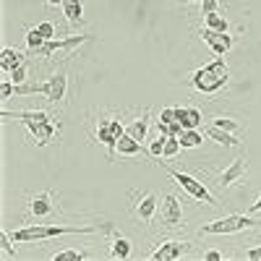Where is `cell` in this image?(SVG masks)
<instances>
[{"instance_id": "obj_24", "label": "cell", "mask_w": 261, "mask_h": 261, "mask_svg": "<svg viewBox=\"0 0 261 261\" xmlns=\"http://www.w3.org/2000/svg\"><path fill=\"white\" fill-rule=\"evenodd\" d=\"M115 258H128L130 253V243H128V238H115L113 241V251H110Z\"/></svg>"}, {"instance_id": "obj_27", "label": "cell", "mask_w": 261, "mask_h": 261, "mask_svg": "<svg viewBox=\"0 0 261 261\" xmlns=\"http://www.w3.org/2000/svg\"><path fill=\"white\" fill-rule=\"evenodd\" d=\"M149 154L157 157V160H162V154H165V136H162V134L149 144Z\"/></svg>"}, {"instance_id": "obj_39", "label": "cell", "mask_w": 261, "mask_h": 261, "mask_svg": "<svg viewBox=\"0 0 261 261\" xmlns=\"http://www.w3.org/2000/svg\"><path fill=\"white\" fill-rule=\"evenodd\" d=\"M183 3H201V0H183Z\"/></svg>"}, {"instance_id": "obj_14", "label": "cell", "mask_w": 261, "mask_h": 261, "mask_svg": "<svg viewBox=\"0 0 261 261\" xmlns=\"http://www.w3.org/2000/svg\"><path fill=\"white\" fill-rule=\"evenodd\" d=\"M206 136H209L212 141H217V144H222V146H241V144H243L241 139H238V134H230V130L214 125V123L206 125Z\"/></svg>"}, {"instance_id": "obj_17", "label": "cell", "mask_w": 261, "mask_h": 261, "mask_svg": "<svg viewBox=\"0 0 261 261\" xmlns=\"http://www.w3.org/2000/svg\"><path fill=\"white\" fill-rule=\"evenodd\" d=\"M115 151H118V154H125V157H134V154H139V151H141V141H136L134 136H128L125 130H123V136L115 144Z\"/></svg>"}, {"instance_id": "obj_21", "label": "cell", "mask_w": 261, "mask_h": 261, "mask_svg": "<svg viewBox=\"0 0 261 261\" xmlns=\"http://www.w3.org/2000/svg\"><path fill=\"white\" fill-rule=\"evenodd\" d=\"M178 139H180V146L183 149H196V146H201V141H204V136L196 128H186Z\"/></svg>"}, {"instance_id": "obj_18", "label": "cell", "mask_w": 261, "mask_h": 261, "mask_svg": "<svg viewBox=\"0 0 261 261\" xmlns=\"http://www.w3.org/2000/svg\"><path fill=\"white\" fill-rule=\"evenodd\" d=\"M63 13L68 24H81L84 21V3L81 0H63Z\"/></svg>"}, {"instance_id": "obj_3", "label": "cell", "mask_w": 261, "mask_h": 261, "mask_svg": "<svg viewBox=\"0 0 261 261\" xmlns=\"http://www.w3.org/2000/svg\"><path fill=\"white\" fill-rule=\"evenodd\" d=\"M71 232H102L99 227H89V225H32V227H18L16 232H11L13 243H32V241H47V238H58V235H71Z\"/></svg>"}, {"instance_id": "obj_25", "label": "cell", "mask_w": 261, "mask_h": 261, "mask_svg": "<svg viewBox=\"0 0 261 261\" xmlns=\"http://www.w3.org/2000/svg\"><path fill=\"white\" fill-rule=\"evenodd\" d=\"M180 149H183V146H180V139H178V136H165V154H162V160L175 157Z\"/></svg>"}, {"instance_id": "obj_34", "label": "cell", "mask_w": 261, "mask_h": 261, "mask_svg": "<svg viewBox=\"0 0 261 261\" xmlns=\"http://www.w3.org/2000/svg\"><path fill=\"white\" fill-rule=\"evenodd\" d=\"M160 123H178L175 120V107H165L160 113Z\"/></svg>"}, {"instance_id": "obj_11", "label": "cell", "mask_w": 261, "mask_h": 261, "mask_svg": "<svg viewBox=\"0 0 261 261\" xmlns=\"http://www.w3.org/2000/svg\"><path fill=\"white\" fill-rule=\"evenodd\" d=\"M246 172H248L246 160H232V162H230V167H227V170H222V175H220V186L230 188V186H235V183H241V180L246 178Z\"/></svg>"}, {"instance_id": "obj_29", "label": "cell", "mask_w": 261, "mask_h": 261, "mask_svg": "<svg viewBox=\"0 0 261 261\" xmlns=\"http://www.w3.org/2000/svg\"><path fill=\"white\" fill-rule=\"evenodd\" d=\"M84 258V251H60L53 256V261H81Z\"/></svg>"}, {"instance_id": "obj_12", "label": "cell", "mask_w": 261, "mask_h": 261, "mask_svg": "<svg viewBox=\"0 0 261 261\" xmlns=\"http://www.w3.org/2000/svg\"><path fill=\"white\" fill-rule=\"evenodd\" d=\"M65 86H68V79H65L63 71L55 73V76H50V79L45 81V97H47L50 102H60V99L65 97Z\"/></svg>"}, {"instance_id": "obj_2", "label": "cell", "mask_w": 261, "mask_h": 261, "mask_svg": "<svg viewBox=\"0 0 261 261\" xmlns=\"http://www.w3.org/2000/svg\"><path fill=\"white\" fill-rule=\"evenodd\" d=\"M0 118H18L21 123L29 128L32 141L39 144V146L50 144V141L55 139V134H58V128H55L53 118H50L47 113H42V110H18V113L3 110V113H0Z\"/></svg>"}, {"instance_id": "obj_7", "label": "cell", "mask_w": 261, "mask_h": 261, "mask_svg": "<svg viewBox=\"0 0 261 261\" xmlns=\"http://www.w3.org/2000/svg\"><path fill=\"white\" fill-rule=\"evenodd\" d=\"M123 125H120V120L118 118H102L99 120V125H97V139L110 149V154L115 151V144H118V139L123 136Z\"/></svg>"}, {"instance_id": "obj_10", "label": "cell", "mask_w": 261, "mask_h": 261, "mask_svg": "<svg viewBox=\"0 0 261 261\" xmlns=\"http://www.w3.org/2000/svg\"><path fill=\"white\" fill-rule=\"evenodd\" d=\"M180 220H183V209H180L178 196L167 193V196H165V204H162V222L170 225V227H178Z\"/></svg>"}, {"instance_id": "obj_32", "label": "cell", "mask_w": 261, "mask_h": 261, "mask_svg": "<svg viewBox=\"0 0 261 261\" xmlns=\"http://www.w3.org/2000/svg\"><path fill=\"white\" fill-rule=\"evenodd\" d=\"M37 29H39V34L45 37V39H55V27L50 24V21H42V24H37Z\"/></svg>"}, {"instance_id": "obj_19", "label": "cell", "mask_w": 261, "mask_h": 261, "mask_svg": "<svg viewBox=\"0 0 261 261\" xmlns=\"http://www.w3.org/2000/svg\"><path fill=\"white\" fill-rule=\"evenodd\" d=\"M21 63H24V55H21L18 50H13V47H6L3 53H0V68L3 71H13Z\"/></svg>"}, {"instance_id": "obj_28", "label": "cell", "mask_w": 261, "mask_h": 261, "mask_svg": "<svg viewBox=\"0 0 261 261\" xmlns=\"http://www.w3.org/2000/svg\"><path fill=\"white\" fill-rule=\"evenodd\" d=\"M11 81H13V84H24V81H29V68H27L24 63H21L18 68L11 71Z\"/></svg>"}, {"instance_id": "obj_4", "label": "cell", "mask_w": 261, "mask_h": 261, "mask_svg": "<svg viewBox=\"0 0 261 261\" xmlns=\"http://www.w3.org/2000/svg\"><path fill=\"white\" fill-rule=\"evenodd\" d=\"M248 227H261V222L251 220L248 214H230V217H222V220L201 225L199 232L201 235H232V232H241V230H248Z\"/></svg>"}, {"instance_id": "obj_1", "label": "cell", "mask_w": 261, "mask_h": 261, "mask_svg": "<svg viewBox=\"0 0 261 261\" xmlns=\"http://www.w3.org/2000/svg\"><path fill=\"white\" fill-rule=\"evenodd\" d=\"M227 81H230V68H227L225 58H217L214 63L201 65V68H196L191 73V86L201 94H214V92L225 89Z\"/></svg>"}, {"instance_id": "obj_38", "label": "cell", "mask_w": 261, "mask_h": 261, "mask_svg": "<svg viewBox=\"0 0 261 261\" xmlns=\"http://www.w3.org/2000/svg\"><path fill=\"white\" fill-rule=\"evenodd\" d=\"M47 6H53V8H58V6H63V0H45Z\"/></svg>"}, {"instance_id": "obj_37", "label": "cell", "mask_w": 261, "mask_h": 261, "mask_svg": "<svg viewBox=\"0 0 261 261\" xmlns=\"http://www.w3.org/2000/svg\"><path fill=\"white\" fill-rule=\"evenodd\" d=\"M251 212H261V196L256 199V204H251Z\"/></svg>"}, {"instance_id": "obj_8", "label": "cell", "mask_w": 261, "mask_h": 261, "mask_svg": "<svg viewBox=\"0 0 261 261\" xmlns=\"http://www.w3.org/2000/svg\"><path fill=\"white\" fill-rule=\"evenodd\" d=\"M201 39L212 47V53H214V55H225V53H230V50H232V45H235V39H232L227 32H217V29H209V27H204Z\"/></svg>"}, {"instance_id": "obj_23", "label": "cell", "mask_w": 261, "mask_h": 261, "mask_svg": "<svg viewBox=\"0 0 261 261\" xmlns=\"http://www.w3.org/2000/svg\"><path fill=\"white\" fill-rule=\"evenodd\" d=\"M204 27H209V29H217V32H227V18L225 16H220V13H209V16H204Z\"/></svg>"}, {"instance_id": "obj_9", "label": "cell", "mask_w": 261, "mask_h": 261, "mask_svg": "<svg viewBox=\"0 0 261 261\" xmlns=\"http://www.w3.org/2000/svg\"><path fill=\"white\" fill-rule=\"evenodd\" d=\"M186 251H188V243L186 241H165V243H160V248H154L151 258H154V261H175Z\"/></svg>"}, {"instance_id": "obj_31", "label": "cell", "mask_w": 261, "mask_h": 261, "mask_svg": "<svg viewBox=\"0 0 261 261\" xmlns=\"http://www.w3.org/2000/svg\"><path fill=\"white\" fill-rule=\"evenodd\" d=\"M201 16H209V13H217L220 11V0H201Z\"/></svg>"}, {"instance_id": "obj_35", "label": "cell", "mask_w": 261, "mask_h": 261, "mask_svg": "<svg viewBox=\"0 0 261 261\" xmlns=\"http://www.w3.org/2000/svg\"><path fill=\"white\" fill-rule=\"evenodd\" d=\"M204 258H206V261H220V258H222V253H220V251H206V253H204Z\"/></svg>"}, {"instance_id": "obj_5", "label": "cell", "mask_w": 261, "mask_h": 261, "mask_svg": "<svg viewBox=\"0 0 261 261\" xmlns=\"http://www.w3.org/2000/svg\"><path fill=\"white\" fill-rule=\"evenodd\" d=\"M162 167L170 172V175H172V180H175L188 196H191V199H196V201H206L209 206H217V199H214V196H212V191L201 183V180H196L193 175H188V172H180V170H175V167H170L167 162H162Z\"/></svg>"}, {"instance_id": "obj_33", "label": "cell", "mask_w": 261, "mask_h": 261, "mask_svg": "<svg viewBox=\"0 0 261 261\" xmlns=\"http://www.w3.org/2000/svg\"><path fill=\"white\" fill-rule=\"evenodd\" d=\"M11 94H16V84L8 79V81H3V84H0V97H3V99H8Z\"/></svg>"}, {"instance_id": "obj_22", "label": "cell", "mask_w": 261, "mask_h": 261, "mask_svg": "<svg viewBox=\"0 0 261 261\" xmlns=\"http://www.w3.org/2000/svg\"><path fill=\"white\" fill-rule=\"evenodd\" d=\"M45 42H47V39L39 34V29H37V27L27 32V47H29L32 53H37V55H39V50L45 47Z\"/></svg>"}, {"instance_id": "obj_16", "label": "cell", "mask_w": 261, "mask_h": 261, "mask_svg": "<svg viewBox=\"0 0 261 261\" xmlns=\"http://www.w3.org/2000/svg\"><path fill=\"white\" fill-rule=\"evenodd\" d=\"M175 120L186 128H199L201 125V113L193 110V107H175Z\"/></svg>"}, {"instance_id": "obj_13", "label": "cell", "mask_w": 261, "mask_h": 261, "mask_svg": "<svg viewBox=\"0 0 261 261\" xmlns=\"http://www.w3.org/2000/svg\"><path fill=\"white\" fill-rule=\"evenodd\" d=\"M53 209H55V196H53L50 191L34 196V199L29 201V212H32L34 217H47Z\"/></svg>"}, {"instance_id": "obj_6", "label": "cell", "mask_w": 261, "mask_h": 261, "mask_svg": "<svg viewBox=\"0 0 261 261\" xmlns=\"http://www.w3.org/2000/svg\"><path fill=\"white\" fill-rule=\"evenodd\" d=\"M89 39H92V34H73V37H65V39H47L45 47L39 50V55L42 58H50L55 53H68V50L81 47L84 42H89Z\"/></svg>"}, {"instance_id": "obj_20", "label": "cell", "mask_w": 261, "mask_h": 261, "mask_svg": "<svg viewBox=\"0 0 261 261\" xmlns=\"http://www.w3.org/2000/svg\"><path fill=\"white\" fill-rule=\"evenodd\" d=\"M146 130H149L146 118H136V120H130V123L125 125V134L134 136L136 141H144V139H146Z\"/></svg>"}, {"instance_id": "obj_15", "label": "cell", "mask_w": 261, "mask_h": 261, "mask_svg": "<svg viewBox=\"0 0 261 261\" xmlns=\"http://www.w3.org/2000/svg\"><path fill=\"white\" fill-rule=\"evenodd\" d=\"M154 212H157V193H144L136 204V217L141 222H151L154 220Z\"/></svg>"}, {"instance_id": "obj_26", "label": "cell", "mask_w": 261, "mask_h": 261, "mask_svg": "<svg viewBox=\"0 0 261 261\" xmlns=\"http://www.w3.org/2000/svg\"><path fill=\"white\" fill-rule=\"evenodd\" d=\"M212 123L220 125V128H225V130H230V134H241V130H243V125L238 123L235 118H214Z\"/></svg>"}, {"instance_id": "obj_36", "label": "cell", "mask_w": 261, "mask_h": 261, "mask_svg": "<svg viewBox=\"0 0 261 261\" xmlns=\"http://www.w3.org/2000/svg\"><path fill=\"white\" fill-rule=\"evenodd\" d=\"M246 258H251V261H258V258H261V248H251V251L246 253Z\"/></svg>"}, {"instance_id": "obj_30", "label": "cell", "mask_w": 261, "mask_h": 261, "mask_svg": "<svg viewBox=\"0 0 261 261\" xmlns=\"http://www.w3.org/2000/svg\"><path fill=\"white\" fill-rule=\"evenodd\" d=\"M11 241H13V238H11L8 232H0V246H3V256H6V258H13V256H16L13 248H11Z\"/></svg>"}]
</instances>
